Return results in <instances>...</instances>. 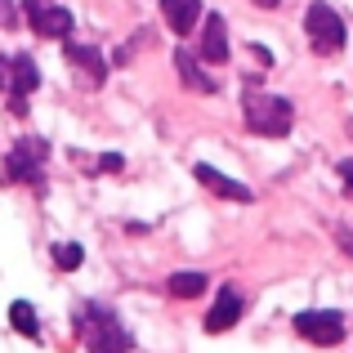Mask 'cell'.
<instances>
[{"instance_id": "7", "label": "cell", "mask_w": 353, "mask_h": 353, "mask_svg": "<svg viewBox=\"0 0 353 353\" xmlns=\"http://www.w3.org/2000/svg\"><path fill=\"white\" fill-rule=\"evenodd\" d=\"M192 174H197V183H201V188L219 192L224 201H250V188H246V183H237V179H228V174H219L215 165H206V161H201Z\"/></svg>"}, {"instance_id": "6", "label": "cell", "mask_w": 353, "mask_h": 353, "mask_svg": "<svg viewBox=\"0 0 353 353\" xmlns=\"http://www.w3.org/2000/svg\"><path fill=\"white\" fill-rule=\"evenodd\" d=\"M23 14L32 23V32L45 36V41H63L72 32V9L54 5V0H23Z\"/></svg>"}, {"instance_id": "3", "label": "cell", "mask_w": 353, "mask_h": 353, "mask_svg": "<svg viewBox=\"0 0 353 353\" xmlns=\"http://www.w3.org/2000/svg\"><path fill=\"white\" fill-rule=\"evenodd\" d=\"M304 32H309V45L318 54H340V50H345V23H340V14L331 5H322V0L309 5V14H304Z\"/></svg>"}, {"instance_id": "13", "label": "cell", "mask_w": 353, "mask_h": 353, "mask_svg": "<svg viewBox=\"0 0 353 353\" xmlns=\"http://www.w3.org/2000/svg\"><path fill=\"white\" fill-rule=\"evenodd\" d=\"M206 273H174L170 277V295H179V300H197V295H206Z\"/></svg>"}, {"instance_id": "11", "label": "cell", "mask_w": 353, "mask_h": 353, "mask_svg": "<svg viewBox=\"0 0 353 353\" xmlns=\"http://www.w3.org/2000/svg\"><path fill=\"white\" fill-rule=\"evenodd\" d=\"M201 59L206 63H228V27L219 14L206 18V32H201Z\"/></svg>"}, {"instance_id": "5", "label": "cell", "mask_w": 353, "mask_h": 353, "mask_svg": "<svg viewBox=\"0 0 353 353\" xmlns=\"http://www.w3.org/2000/svg\"><path fill=\"white\" fill-rule=\"evenodd\" d=\"M295 336L309 340V345H340L345 340V318L336 309H309V313H295Z\"/></svg>"}, {"instance_id": "2", "label": "cell", "mask_w": 353, "mask_h": 353, "mask_svg": "<svg viewBox=\"0 0 353 353\" xmlns=\"http://www.w3.org/2000/svg\"><path fill=\"white\" fill-rule=\"evenodd\" d=\"M81 340L90 353H130V336L103 304H85L81 309Z\"/></svg>"}, {"instance_id": "1", "label": "cell", "mask_w": 353, "mask_h": 353, "mask_svg": "<svg viewBox=\"0 0 353 353\" xmlns=\"http://www.w3.org/2000/svg\"><path fill=\"white\" fill-rule=\"evenodd\" d=\"M241 117H246V130H255V134L286 139L291 134V121H295V108L286 103L282 94H268V90L246 85V94H241Z\"/></svg>"}, {"instance_id": "18", "label": "cell", "mask_w": 353, "mask_h": 353, "mask_svg": "<svg viewBox=\"0 0 353 353\" xmlns=\"http://www.w3.org/2000/svg\"><path fill=\"white\" fill-rule=\"evenodd\" d=\"M340 179H345V188L353 192V157H345V161H340Z\"/></svg>"}, {"instance_id": "9", "label": "cell", "mask_w": 353, "mask_h": 353, "mask_svg": "<svg viewBox=\"0 0 353 353\" xmlns=\"http://www.w3.org/2000/svg\"><path fill=\"white\" fill-rule=\"evenodd\" d=\"M68 63H72L77 72H85L90 85H103V77H108V59L94 50V45H72V41H68Z\"/></svg>"}, {"instance_id": "15", "label": "cell", "mask_w": 353, "mask_h": 353, "mask_svg": "<svg viewBox=\"0 0 353 353\" xmlns=\"http://www.w3.org/2000/svg\"><path fill=\"white\" fill-rule=\"evenodd\" d=\"M81 259H85V250H81L77 241H59V246H54V264L59 268H77Z\"/></svg>"}, {"instance_id": "17", "label": "cell", "mask_w": 353, "mask_h": 353, "mask_svg": "<svg viewBox=\"0 0 353 353\" xmlns=\"http://www.w3.org/2000/svg\"><path fill=\"white\" fill-rule=\"evenodd\" d=\"M18 23V5L14 0H0V27H14Z\"/></svg>"}, {"instance_id": "16", "label": "cell", "mask_w": 353, "mask_h": 353, "mask_svg": "<svg viewBox=\"0 0 353 353\" xmlns=\"http://www.w3.org/2000/svg\"><path fill=\"white\" fill-rule=\"evenodd\" d=\"M331 237H336V246L353 259V228H349V224H336V233H331Z\"/></svg>"}, {"instance_id": "14", "label": "cell", "mask_w": 353, "mask_h": 353, "mask_svg": "<svg viewBox=\"0 0 353 353\" xmlns=\"http://www.w3.org/2000/svg\"><path fill=\"white\" fill-rule=\"evenodd\" d=\"M9 322H14L18 336H36V331H41V318H36V309L27 300H14V304H9Z\"/></svg>"}, {"instance_id": "10", "label": "cell", "mask_w": 353, "mask_h": 353, "mask_svg": "<svg viewBox=\"0 0 353 353\" xmlns=\"http://www.w3.org/2000/svg\"><path fill=\"white\" fill-rule=\"evenodd\" d=\"M237 318H241V295L233 286H224L219 300H215V309L206 313V331L210 336H215V331H228V327H237Z\"/></svg>"}, {"instance_id": "12", "label": "cell", "mask_w": 353, "mask_h": 353, "mask_svg": "<svg viewBox=\"0 0 353 353\" xmlns=\"http://www.w3.org/2000/svg\"><path fill=\"white\" fill-rule=\"evenodd\" d=\"M174 72H179V81L192 90V94H215V77H206L201 63L192 59V54H183V50L174 54Z\"/></svg>"}, {"instance_id": "8", "label": "cell", "mask_w": 353, "mask_h": 353, "mask_svg": "<svg viewBox=\"0 0 353 353\" xmlns=\"http://www.w3.org/2000/svg\"><path fill=\"white\" fill-rule=\"evenodd\" d=\"M161 18L174 36H188L201 18V0H161Z\"/></svg>"}, {"instance_id": "4", "label": "cell", "mask_w": 353, "mask_h": 353, "mask_svg": "<svg viewBox=\"0 0 353 353\" xmlns=\"http://www.w3.org/2000/svg\"><path fill=\"white\" fill-rule=\"evenodd\" d=\"M45 157H50V143L45 139H18L14 152L5 157V179L9 183H41V170H45Z\"/></svg>"}, {"instance_id": "19", "label": "cell", "mask_w": 353, "mask_h": 353, "mask_svg": "<svg viewBox=\"0 0 353 353\" xmlns=\"http://www.w3.org/2000/svg\"><path fill=\"white\" fill-rule=\"evenodd\" d=\"M255 5H259V9H277V5H282V0H255Z\"/></svg>"}]
</instances>
